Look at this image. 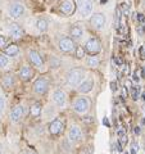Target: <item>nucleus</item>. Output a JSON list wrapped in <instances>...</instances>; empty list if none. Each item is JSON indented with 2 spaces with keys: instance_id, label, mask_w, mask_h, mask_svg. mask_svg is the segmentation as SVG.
Returning a JSON list of instances; mask_svg holds the SVG:
<instances>
[{
  "instance_id": "nucleus-1",
  "label": "nucleus",
  "mask_w": 145,
  "mask_h": 154,
  "mask_svg": "<svg viewBox=\"0 0 145 154\" xmlns=\"http://www.w3.org/2000/svg\"><path fill=\"white\" fill-rule=\"evenodd\" d=\"M93 0H79L76 4V8L79 9L80 16L82 17H88L93 12Z\"/></svg>"
},
{
  "instance_id": "nucleus-2",
  "label": "nucleus",
  "mask_w": 145,
  "mask_h": 154,
  "mask_svg": "<svg viewBox=\"0 0 145 154\" xmlns=\"http://www.w3.org/2000/svg\"><path fill=\"white\" fill-rule=\"evenodd\" d=\"M82 77H84V72L81 69H72L67 75V82L71 86H79L82 81Z\"/></svg>"
},
{
  "instance_id": "nucleus-3",
  "label": "nucleus",
  "mask_w": 145,
  "mask_h": 154,
  "mask_svg": "<svg viewBox=\"0 0 145 154\" xmlns=\"http://www.w3.org/2000/svg\"><path fill=\"white\" fill-rule=\"evenodd\" d=\"M59 11L64 16H71L76 11V3L75 0H60L59 2Z\"/></svg>"
},
{
  "instance_id": "nucleus-4",
  "label": "nucleus",
  "mask_w": 145,
  "mask_h": 154,
  "mask_svg": "<svg viewBox=\"0 0 145 154\" xmlns=\"http://www.w3.org/2000/svg\"><path fill=\"white\" fill-rule=\"evenodd\" d=\"M85 50L89 53L90 55H96L99 54L100 50H101V45L100 42L96 40V38H89L85 44Z\"/></svg>"
},
{
  "instance_id": "nucleus-5",
  "label": "nucleus",
  "mask_w": 145,
  "mask_h": 154,
  "mask_svg": "<svg viewBox=\"0 0 145 154\" xmlns=\"http://www.w3.org/2000/svg\"><path fill=\"white\" fill-rule=\"evenodd\" d=\"M89 108H90V103L86 98H79L73 104V110L79 114L86 113L89 110Z\"/></svg>"
},
{
  "instance_id": "nucleus-6",
  "label": "nucleus",
  "mask_w": 145,
  "mask_h": 154,
  "mask_svg": "<svg viewBox=\"0 0 145 154\" xmlns=\"http://www.w3.org/2000/svg\"><path fill=\"white\" fill-rule=\"evenodd\" d=\"M105 16L103 13H95L91 16L90 18V23H91V26H94L96 30H101L104 26H105Z\"/></svg>"
},
{
  "instance_id": "nucleus-7",
  "label": "nucleus",
  "mask_w": 145,
  "mask_h": 154,
  "mask_svg": "<svg viewBox=\"0 0 145 154\" xmlns=\"http://www.w3.org/2000/svg\"><path fill=\"white\" fill-rule=\"evenodd\" d=\"M48 88H49V84H48V81L45 79H37L35 81V84H33V91H35L36 94H45L48 91Z\"/></svg>"
},
{
  "instance_id": "nucleus-8",
  "label": "nucleus",
  "mask_w": 145,
  "mask_h": 154,
  "mask_svg": "<svg viewBox=\"0 0 145 154\" xmlns=\"http://www.w3.org/2000/svg\"><path fill=\"white\" fill-rule=\"evenodd\" d=\"M27 55H28V60L31 62V64H32V66L37 67V68H41V67L44 66V60H42L41 55L39 54L36 50H30Z\"/></svg>"
},
{
  "instance_id": "nucleus-9",
  "label": "nucleus",
  "mask_w": 145,
  "mask_h": 154,
  "mask_svg": "<svg viewBox=\"0 0 145 154\" xmlns=\"http://www.w3.org/2000/svg\"><path fill=\"white\" fill-rule=\"evenodd\" d=\"M64 123L62 122L60 118H55L50 125H49V131L51 135H59L62 131H63Z\"/></svg>"
},
{
  "instance_id": "nucleus-10",
  "label": "nucleus",
  "mask_w": 145,
  "mask_h": 154,
  "mask_svg": "<svg viewBox=\"0 0 145 154\" xmlns=\"http://www.w3.org/2000/svg\"><path fill=\"white\" fill-rule=\"evenodd\" d=\"M59 49L63 53H69L75 49V42L69 37H64L59 41Z\"/></svg>"
},
{
  "instance_id": "nucleus-11",
  "label": "nucleus",
  "mask_w": 145,
  "mask_h": 154,
  "mask_svg": "<svg viewBox=\"0 0 145 154\" xmlns=\"http://www.w3.org/2000/svg\"><path fill=\"white\" fill-rule=\"evenodd\" d=\"M25 12V7L22 5L21 3H14L12 4L11 9H9V14H11L12 18H19Z\"/></svg>"
},
{
  "instance_id": "nucleus-12",
  "label": "nucleus",
  "mask_w": 145,
  "mask_h": 154,
  "mask_svg": "<svg viewBox=\"0 0 145 154\" xmlns=\"http://www.w3.org/2000/svg\"><path fill=\"white\" fill-rule=\"evenodd\" d=\"M53 100L58 107H64L66 104V93L63 90H55L53 94Z\"/></svg>"
},
{
  "instance_id": "nucleus-13",
  "label": "nucleus",
  "mask_w": 145,
  "mask_h": 154,
  "mask_svg": "<svg viewBox=\"0 0 145 154\" xmlns=\"http://www.w3.org/2000/svg\"><path fill=\"white\" fill-rule=\"evenodd\" d=\"M93 88H94V81L88 79V80L82 81V82L79 85V91L81 94H88L93 90Z\"/></svg>"
},
{
  "instance_id": "nucleus-14",
  "label": "nucleus",
  "mask_w": 145,
  "mask_h": 154,
  "mask_svg": "<svg viewBox=\"0 0 145 154\" xmlns=\"http://www.w3.org/2000/svg\"><path fill=\"white\" fill-rule=\"evenodd\" d=\"M22 117H23V107L22 105H17V107H14L13 110L11 112V121L16 123L18 121H21Z\"/></svg>"
},
{
  "instance_id": "nucleus-15",
  "label": "nucleus",
  "mask_w": 145,
  "mask_h": 154,
  "mask_svg": "<svg viewBox=\"0 0 145 154\" xmlns=\"http://www.w3.org/2000/svg\"><path fill=\"white\" fill-rule=\"evenodd\" d=\"M9 35L13 38H21L23 35V31L17 23H11V25H9Z\"/></svg>"
},
{
  "instance_id": "nucleus-16",
  "label": "nucleus",
  "mask_w": 145,
  "mask_h": 154,
  "mask_svg": "<svg viewBox=\"0 0 145 154\" xmlns=\"http://www.w3.org/2000/svg\"><path fill=\"white\" fill-rule=\"evenodd\" d=\"M81 137H82V131H81V128L79 126H72L69 128V139L72 141H80L81 140Z\"/></svg>"
},
{
  "instance_id": "nucleus-17",
  "label": "nucleus",
  "mask_w": 145,
  "mask_h": 154,
  "mask_svg": "<svg viewBox=\"0 0 145 154\" xmlns=\"http://www.w3.org/2000/svg\"><path fill=\"white\" fill-rule=\"evenodd\" d=\"M32 76H33V71L31 69V67H28V66H23L21 71H19V77H21L23 81L31 80Z\"/></svg>"
},
{
  "instance_id": "nucleus-18",
  "label": "nucleus",
  "mask_w": 145,
  "mask_h": 154,
  "mask_svg": "<svg viewBox=\"0 0 145 154\" xmlns=\"http://www.w3.org/2000/svg\"><path fill=\"white\" fill-rule=\"evenodd\" d=\"M2 85H3V88L4 89H12L13 86H14V77L11 75V73H8L3 77V80H2Z\"/></svg>"
},
{
  "instance_id": "nucleus-19",
  "label": "nucleus",
  "mask_w": 145,
  "mask_h": 154,
  "mask_svg": "<svg viewBox=\"0 0 145 154\" xmlns=\"http://www.w3.org/2000/svg\"><path fill=\"white\" fill-rule=\"evenodd\" d=\"M4 53H5V55H9V57H14L17 55L19 53V48L17 44H11L4 48Z\"/></svg>"
},
{
  "instance_id": "nucleus-20",
  "label": "nucleus",
  "mask_w": 145,
  "mask_h": 154,
  "mask_svg": "<svg viewBox=\"0 0 145 154\" xmlns=\"http://www.w3.org/2000/svg\"><path fill=\"white\" fill-rule=\"evenodd\" d=\"M84 35V30L80 26H73L71 28V36L73 38H81Z\"/></svg>"
},
{
  "instance_id": "nucleus-21",
  "label": "nucleus",
  "mask_w": 145,
  "mask_h": 154,
  "mask_svg": "<svg viewBox=\"0 0 145 154\" xmlns=\"http://www.w3.org/2000/svg\"><path fill=\"white\" fill-rule=\"evenodd\" d=\"M41 103H35L31 107V116H33V117H39L40 116V113H41Z\"/></svg>"
},
{
  "instance_id": "nucleus-22",
  "label": "nucleus",
  "mask_w": 145,
  "mask_h": 154,
  "mask_svg": "<svg viewBox=\"0 0 145 154\" xmlns=\"http://www.w3.org/2000/svg\"><path fill=\"white\" fill-rule=\"evenodd\" d=\"M36 27H37V30L39 31H41V32H45L48 30V22H46V19H37V22H36Z\"/></svg>"
},
{
  "instance_id": "nucleus-23",
  "label": "nucleus",
  "mask_w": 145,
  "mask_h": 154,
  "mask_svg": "<svg viewBox=\"0 0 145 154\" xmlns=\"http://www.w3.org/2000/svg\"><path fill=\"white\" fill-rule=\"evenodd\" d=\"M88 66L90 67V68H96V67L99 66V59L95 55L89 57L88 58Z\"/></svg>"
},
{
  "instance_id": "nucleus-24",
  "label": "nucleus",
  "mask_w": 145,
  "mask_h": 154,
  "mask_svg": "<svg viewBox=\"0 0 145 154\" xmlns=\"http://www.w3.org/2000/svg\"><path fill=\"white\" fill-rule=\"evenodd\" d=\"M9 63V59L5 54H0V68H5Z\"/></svg>"
},
{
  "instance_id": "nucleus-25",
  "label": "nucleus",
  "mask_w": 145,
  "mask_h": 154,
  "mask_svg": "<svg viewBox=\"0 0 145 154\" xmlns=\"http://www.w3.org/2000/svg\"><path fill=\"white\" fill-rule=\"evenodd\" d=\"M139 91H140L139 86H131V96H132L134 100L139 99Z\"/></svg>"
},
{
  "instance_id": "nucleus-26",
  "label": "nucleus",
  "mask_w": 145,
  "mask_h": 154,
  "mask_svg": "<svg viewBox=\"0 0 145 154\" xmlns=\"http://www.w3.org/2000/svg\"><path fill=\"white\" fill-rule=\"evenodd\" d=\"M4 110H5V99L3 95H0V116L4 113Z\"/></svg>"
},
{
  "instance_id": "nucleus-27",
  "label": "nucleus",
  "mask_w": 145,
  "mask_h": 154,
  "mask_svg": "<svg viewBox=\"0 0 145 154\" xmlns=\"http://www.w3.org/2000/svg\"><path fill=\"white\" fill-rule=\"evenodd\" d=\"M85 49H84V48H82V46H79V48H77V50H76V57L77 58H84L85 57Z\"/></svg>"
},
{
  "instance_id": "nucleus-28",
  "label": "nucleus",
  "mask_w": 145,
  "mask_h": 154,
  "mask_svg": "<svg viewBox=\"0 0 145 154\" xmlns=\"http://www.w3.org/2000/svg\"><path fill=\"white\" fill-rule=\"evenodd\" d=\"M121 16H122V14H121V8L117 7V8H116V28L118 27V23H119V18H121Z\"/></svg>"
},
{
  "instance_id": "nucleus-29",
  "label": "nucleus",
  "mask_w": 145,
  "mask_h": 154,
  "mask_svg": "<svg viewBox=\"0 0 145 154\" xmlns=\"http://www.w3.org/2000/svg\"><path fill=\"white\" fill-rule=\"evenodd\" d=\"M5 46H7V40H5V37L0 35V49H4Z\"/></svg>"
},
{
  "instance_id": "nucleus-30",
  "label": "nucleus",
  "mask_w": 145,
  "mask_h": 154,
  "mask_svg": "<svg viewBox=\"0 0 145 154\" xmlns=\"http://www.w3.org/2000/svg\"><path fill=\"white\" fill-rule=\"evenodd\" d=\"M109 86H110V90L112 91H117V82H116V81H112V82L109 84Z\"/></svg>"
},
{
  "instance_id": "nucleus-31",
  "label": "nucleus",
  "mask_w": 145,
  "mask_h": 154,
  "mask_svg": "<svg viewBox=\"0 0 145 154\" xmlns=\"http://www.w3.org/2000/svg\"><path fill=\"white\" fill-rule=\"evenodd\" d=\"M137 21H139L140 23H144V22H145V16H144L143 13H139V14H137Z\"/></svg>"
},
{
  "instance_id": "nucleus-32",
  "label": "nucleus",
  "mask_w": 145,
  "mask_h": 154,
  "mask_svg": "<svg viewBox=\"0 0 145 154\" xmlns=\"http://www.w3.org/2000/svg\"><path fill=\"white\" fill-rule=\"evenodd\" d=\"M121 9H122V12L125 13V14H127L128 13V7H127V4H121V7H119Z\"/></svg>"
},
{
  "instance_id": "nucleus-33",
  "label": "nucleus",
  "mask_w": 145,
  "mask_h": 154,
  "mask_svg": "<svg viewBox=\"0 0 145 154\" xmlns=\"http://www.w3.org/2000/svg\"><path fill=\"white\" fill-rule=\"evenodd\" d=\"M127 143V136L126 135H123V136H121V140H119V144H122V145H125V144Z\"/></svg>"
},
{
  "instance_id": "nucleus-34",
  "label": "nucleus",
  "mask_w": 145,
  "mask_h": 154,
  "mask_svg": "<svg viewBox=\"0 0 145 154\" xmlns=\"http://www.w3.org/2000/svg\"><path fill=\"white\" fill-rule=\"evenodd\" d=\"M140 57H141L143 59H145V46L140 48Z\"/></svg>"
},
{
  "instance_id": "nucleus-35",
  "label": "nucleus",
  "mask_w": 145,
  "mask_h": 154,
  "mask_svg": "<svg viewBox=\"0 0 145 154\" xmlns=\"http://www.w3.org/2000/svg\"><path fill=\"white\" fill-rule=\"evenodd\" d=\"M114 62H116V64H118V66H122V64H123L122 59H121V58H118V57L114 58Z\"/></svg>"
},
{
  "instance_id": "nucleus-36",
  "label": "nucleus",
  "mask_w": 145,
  "mask_h": 154,
  "mask_svg": "<svg viewBox=\"0 0 145 154\" xmlns=\"http://www.w3.org/2000/svg\"><path fill=\"white\" fill-rule=\"evenodd\" d=\"M136 153H137V145L134 144V145L131 146V154H136Z\"/></svg>"
},
{
  "instance_id": "nucleus-37",
  "label": "nucleus",
  "mask_w": 145,
  "mask_h": 154,
  "mask_svg": "<svg viewBox=\"0 0 145 154\" xmlns=\"http://www.w3.org/2000/svg\"><path fill=\"white\" fill-rule=\"evenodd\" d=\"M132 79H134V81H136V82H139V76H137V72H135V73H134V77H132Z\"/></svg>"
},
{
  "instance_id": "nucleus-38",
  "label": "nucleus",
  "mask_w": 145,
  "mask_h": 154,
  "mask_svg": "<svg viewBox=\"0 0 145 154\" xmlns=\"http://www.w3.org/2000/svg\"><path fill=\"white\" fill-rule=\"evenodd\" d=\"M123 135H125V131H122V130H119V131H118V136L121 137V136H123Z\"/></svg>"
},
{
  "instance_id": "nucleus-39",
  "label": "nucleus",
  "mask_w": 145,
  "mask_h": 154,
  "mask_svg": "<svg viewBox=\"0 0 145 154\" xmlns=\"http://www.w3.org/2000/svg\"><path fill=\"white\" fill-rule=\"evenodd\" d=\"M135 134H136V135L140 134V127H135Z\"/></svg>"
},
{
  "instance_id": "nucleus-40",
  "label": "nucleus",
  "mask_w": 145,
  "mask_h": 154,
  "mask_svg": "<svg viewBox=\"0 0 145 154\" xmlns=\"http://www.w3.org/2000/svg\"><path fill=\"white\" fill-rule=\"evenodd\" d=\"M104 125H105V126H109V123H108V121H107V118H104Z\"/></svg>"
},
{
  "instance_id": "nucleus-41",
  "label": "nucleus",
  "mask_w": 145,
  "mask_h": 154,
  "mask_svg": "<svg viewBox=\"0 0 145 154\" xmlns=\"http://www.w3.org/2000/svg\"><path fill=\"white\" fill-rule=\"evenodd\" d=\"M0 154H3V148H2V145H0Z\"/></svg>"
},
{
  "instance_id": "nucleus-42",
  "label": "nucleus",
  "mask_w": 145,
  "mask_h": 154,
  "mask_svg": "<svg viewBox=\"0 0 145 154\" xmlns=\"http://www.w3.org/2000/svg\"><path fill=\"white\" fill-rule=\"evenodd\" d=\"M26 154H35V153H33V152H27Z\"/></svg>"
},
{
  "instance_id": "nucleus-43",
  "label": "nucleus",
  "mask_w": 145,
  "mask_h": 154,
  "mask_svg": "<svg viewBox=\"0 0 145 154\" xmlns=\"http://www.w3.org/2000/svg\"><path fill=\"white\" fill-rule=\"evenodd\" d=\"M125 154H127V153H125Z\"/></svg>"
},
{
  "instance_id": "nucleus-44",
  "label": "nucleus",
  "mask_w": 145,
  "mask_h": 154,
  "mask_svg": "<svg viewBox=\"0 0 145 154\" xmlns=\"http://www.w3.org/2000/svg\"><path fill=\"white\" fill-rule=\"evenodd\" d=\"M144 72H145V71H144Z\"/></svg>"
}]
</instances>
